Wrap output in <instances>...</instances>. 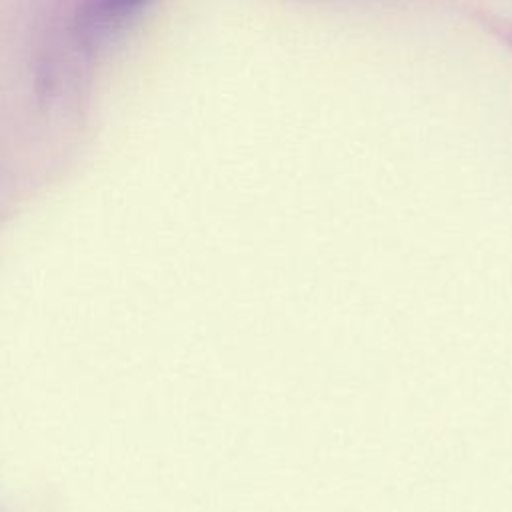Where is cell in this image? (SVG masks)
I'll list each match as a JSON object with an SVG mask.
<instances>
[{"label":"cell","instance_id":"1","mask_svg":"<svg viewBox=\"0 0 512 512\" xmlns=\"http://www.w3.org/2000/svg\"><path fill=\"white\" fill-rule=\"evenodd\" d=\"M146 2L148 0H92L88 6V20L96 26H114Z\"/></svg>","mask_w":512,"mask_h":512}]
</instances>
